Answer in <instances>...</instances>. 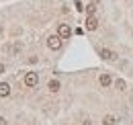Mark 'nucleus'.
Wrapping results in <instances>:
<instances>
[{
  "label": "nucleus",
  "instance_id": "f257e3e1",
  "mask_svg": "<svg viewBox=\"0 0 133 125\" xmlns=\"http://www.w3.org/2000/svg\"><path fill=\"white\" fill-rule=\"evenodd\" d=\"M47 47L53 49V51H57V49L62 47V37H59V35H51L49 39H47Z\"/></svg>",
  "mask_w": 133,
  "mask_h": 125
},
{
  "label": "nucleus",
  "instance_id": "f03ea898",
  "mask_svg": "<svg viewBox=\"0 0 133 125\" xmlns=\"http://www.w3.org/2000/svg\"><path fill=\"white\" fill-rule=\"evenodd\" d=\"M37 82H39L37 72H27V74H25V84H27V86H37Z\"/></svg>",
  "mask_w": 133,
  "mask_h": 125
},
{
  "label": "nucleus",
  "instance_id": "7ed1b4c3",
  "mask_svg": "<svg viewBox=\"0 0 133 125\" xmlns=\"http://www.w3.org/2000/svg\"><path fill=\"white\" fill-rule=\"evenodd\" d=\"M57 35H59L62 39H68V37L72 35V29H70V25H66V23H62V25L57 27Z\"/></svg>",
  "mask_w": 133,
  "mask_h": 125
},
{
  "label": "nucleus",
  "instance_id": "20e7f679",
  "mask_svg": "<svg viewBox=\"0 0 133 125\" xmlns=\"http://www.w3.org/2000/svg\"><path fill=\"white\" fill-rule=\"evenodd\" d=\"M100 58L107 60V62H115V60H117V53L113 51V49H100Z\"/></svg>",
  "mask_w": 133,
  "mask_h": 125
},
{
  "label": "nucleus",
  "instance_id": "39448f33",
  "mask_svg": "<svg viewBox=\"0 0 133 125\" xmlns=\"http://www.w3.org/2000/svg\"><path fill=\"white\" fill-rule=\"evenodd\" d=\"M98 82H100V86H104V88H109V86L113 84V78H111V74H100Z\"/></svg>",
  "mask_w": 133,
  "mask_h": 125
},
{
  "label": "nucleus",
  "instance_id": "423d86ee",
  "mask_svg": "<svg viewBox=\"0 0 133 125\" xmlns=\"http://www.w3.org/2000/svg\"><path fill=\"white\" fill-rule=\"evenodd\" d=\"M96 27H98V21H96V16H94V15L88 16V21H86V29H88V31H94Z\"/></svg>",
  "mask_w": 133,
  "mask_h": 125
},
{
  "label": "nucleus",
  "instance_id": "0eeeda50",
  "mask_svg": "<svg viewBox=\"0 0 133 125\" xmlns=\"http://www.w3.org/2000/svg\"><path fill=\"white\" fill-rule=\"evenodd\" d=\"M10 94V84L8 82H0V96L4 98V96H8Z\"/></svg>",
  "mask_w": 133,
  "mask_h": 125
},
{
  "label": "nucleus",
  "instance_id": "6e6552de",
  "mask_svg": "<svg viewBox=\"0 0 133 125\" xmlns=\"http://www.w3.org/2000/svg\"><path fill=\"white\" fill-rule=\"evenodd\" d=\"M47 88H49L51 92H57V90H59V88H62V84H59V82H57V80H51L49 84H47Z\"/></svg>",
  "mask_w": 133,
  "mask_h": 125
},
{
  "label": "nucleus",
  "instance_id": "1a4fd4ad",
  "mask_svg": "<svg viewBox=\"0 0 133 125\" xmlns=\"http://www.w3.org/2000/svg\"><path fill=\"white\" fill-rule=\"evenodd\" d=\"M102 125H117V117H113V115H107V117L102 119Z\"/></svg>",
  "mask_w": 133,
  "mask_h": 125
},
{
  "label": "nucleus",
  "instance_id": "9d476101",
  "mask_svg": "<svg viewBox=\"0 0 133 125\" xmlns=\"http://www.w3.org/2000/svg\"><path fill=\"white\" fill-rule=\"evenodd\" d=\"M115 86H117V90H125V88H127L125 80H117V82H115Z\"/></svg>",
  "mask_w": 133,
  "mask_h": 125
},
{
  "label": "nucleus",
  "instance_id": "9b49d317",
  "mask_svg": "<svg viewBox=\"0 0 133 125\" xmlns=\"http://www.w3.org/2000/svg\"><path fill=\"white\" fill-rule=\"evenodd\" d=\"M94 10H96V6H94V4H88V6H86V12H88V16L94 15Z\"/></svg>",
  "mask_w": 133,
  "mask_h": 125
},
{
  "label": "nucleus",
  "instance_id": "f8f14e48",
  "mask_svg": "<svg viewBox=\"0 0 133 125\" xmlns=\"http://www.w3.org/2000/svg\"><path fill=\"white\" fill-rule=\"evenodd\" d=\"M82 125H92V121H90V119H84V121H82Z\"/></svg>",
  "mask_w": 133,
  "mask_h": 125
},
{
  "label": "nucleus",
  "instance_id": "ddd939ff",
  "mask_svg": "<svg viewBox=\"0 0 133 125\" xmlns=\"http://www.w3.org/2000/svg\"><path fill=\"white\" fill-rule=\"evenodd\" d=\"M0 125H6V119H4V117H0Z\"/></svg>",
  "mask_w": 133,
  "mask_h": 125
},
{
  "label": "nucleus",
  "instance_id": "4468645a",
  "mask_svg": "<svg viewBox=\"0 0 133 125\" xmlns=\"http://www.w3.org/2000/svg\"><path fill=\"white\" fill-rule=\"evenodd\" d=\"M0 74H4V64H0Z\"/></svg>",
  "mask_w": 133,
  "mask_h": 125
},
{
  "label": "nucleus",
  "instance_id": "2eb2a0df",
  "mask_svg": "<svg viewBox=\"0 0 133 125\" xmlns=\"http://www.w3.org/2000/svg\"><path fill=\"white\" fill-rule=\"evenodd\" d=\"M0 35H2V25H0Z\"/></svg>",
  "mask_w": 133,
  "mask_h": 125
}]
</instances>
